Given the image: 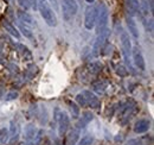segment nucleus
Segmentation results:
<instances>
[{"instance_id": "1", "label": "nucleus", "mask_w": 154, "mask_h": 145, "mask_svg": "<svg viewBox=\"0 0 154 145\" xmlns=\"http://www.w3.org/2000/svg\"><path fill=\"white\" fill-rule=\"evenodd\" d=\"M137 109L139 107L133 100H127V101L122 102L119 107V112H117L119 121L121 123V125H127L131 121V119L137 113Z\"/></svg>"}, {"instance_id": "2", "label": "nucleus", "mask_w": 154, "mask_h": 145, "mask_svg": "<svg viewBox=\"0 0 154 145\" xmlns=\"http://www.w3.org/2000/svg\"><path fill=\"white\" fill-rule=\"evenodd\" d=\"M37 10L49 26L54 27L57 25V16L51 5L48 2V0H37Z\"/></svg>"}, {"instance_id": "3", "label": "nucleus", "mask_w": 154, "mask_h": 145, "mask_svg": "<svg viewBox=\"0 0 154 145\" xmlns=\"http://www.w3.org/2000/svg\"><path fill=\"white\" fill-rule=\"evenodd\" d=\"M120 40H121V48H122V54L125 58V63H126V68H128L129 70H133V66H132V40L129 34L127 31H121L120 35Z\"/></svg>"}, {"instance_id": "4", "label": "nucleus", "mask_w": 154, "mask_h": 145, "mask_svg": "<svg viewBox=\"0 0 154 145\" xmlns=\"http://www.w3.org/2000/svg\"><path fill=\"white\" fill-rule=\"evenodd\" d=\"M109 36H110V30L107 27L106 30H103L102 32L97 34V37L94 42V45H93V50H91V54H90V57L95 58L98 55L102 53V50L104 49L108 39H109Z\"/></svg>"}, {"instance_id": "5", "label": "nucleus", "mask_w": 154, "mask_h": 145, "mask_svg": "<svg viewBox=\"0 0 154 145\" xmlns=\"http://www.w3.org/2000/svg\"><path fill=\"white\" fill-rule=\"evenodd\" d=\"M108 21H109V12L108 8L104 4L100 5V8L97 11V18H96V34L102 32L108 27Z\"/></svg>"}, {"instance_id": "6", "label": "nucleus", "mask_w": 154, "mask_h": 145, "mask_svg": "<svg viewBox=\"0 0 154 145\" xmlns=\"http://www.w3.org/2000/svg\"><path fill=\"white\" fill-rule=\"evenodd\" d=\"M56 120L58 124V136L64 137L70 127V118L64 111H56Z\"/></svg>"}, {"instance_id": "7", "label": "nucleus", "mask_w": 154, "mask_h": 145, "mask_svg": "<svg viewBox=\"0 0 154 145\" xmlns=\"http://www.w3.org/2000/svg\"><path fill=\"white\" fill-rule=\"evenodd\" d=\"M78 5L76 0H63L62 2V13L64 20L69 21L76 16Z\"/></svg>"}, {"instance_id": "8", "label": "nucleus", "mask_w": 154, "mask_h": 145, "mask_svg": "<svg viewBox=\"0 0 154 145\" xmlns=\"http://www.w3.org/2000/svg\"><path fill=\"white\" fill-rule=\"evenodd\" d=\"M97 18V8L94 5H90L85 8L84 13V27L87 30H93L95 27Z\"/></svg>"}, {"instance_id": "9", "label": "nucleus", "mask_w": 154, "mask_h": 145, "mask_svg": "<svg viewBox=\"0 0 154 145\" xmlns=\"http://www.w3.org/2000/svg\"><path fill=\"white\" fill-rule=\"evenodd\" d=\"M132 61L134 63V66L141 72H145L146 70V61H145V57L141 51V49L136 45L132 48Z\"/></svg>"}, {"instance_id": "10", "label": "nucleus", "mask_w": 154, "mask_h": 145, "mask_svg": "<svg viewBox=\"0 0 154 145\" xmlns=\"http://www.w3.org/2000/svg\"><path fill=\"white\" fill-rule=\"evenodd\" d=\"M83 94V96L85 98V101H87V107H90V108H100L101 106V101L98 100L96 95L93 93L91 91H82L81 92Z\"/></svg>"}, {"instance_id": "11", "label": "nucleus", "mask_w": 154, "mask_h": 145, "mask_svg": "<svg viewBox=\"0 0 154 145\" xmlns=\"http://www.w3.org/2000/svg\"><path fill=\"white\" fill-rule=\"evenodd\" d=\"M149 128H151V121L148 119H145V118L136 120V123L134 124V127H133V130H134V132L136 134L146 133V132L149 131Z\"/></svg>"}, {"instance_id": "12", "label": "nucleus", "mask_w": 154, "mask_h": 145, "mask_svg": "<svg viewBox=\"0 0 154 145\" xmlns=\"http://www.w3.org/2000/svg\"><path fill=\"white\" fill-rule=\"evenodd\" d=\"M93 119H94V114L91 112H89V111H85L82 114V117H79V119H78V121H77L76 124V128L82 130V128L87 127L93 121Z\"/></svg>"}, {"instance_id": "13", "label": "nucleus", "mask_w": 154, "mask_h": 145, "mask_svg": "<svg viewBox=\"0 0 154 145\" xmlns=\"http://www.w3.org/2000/svg\"><path fill=\"white\" fill-rule=\"evenodd\" d=\"M8 133H10V139H8V143L10 144H14L18 138H19L20 134V127L19 124L16 123L14 120L11 121V126H10V130H8Z\"/></svg>"}, {"instance_id": "14", "label": "nucleus", "mask_w": 154, "mask_h": 145, "mask_svg": "<svg viewBox=\"0 0 154 145\" xmlns=\"http://www.w3.org/2000/svg\"><path fill=\"white\" fill-rule=\"evenodd\" d=\"M127 16L133 17L139 13V0H125Z\"/></svg>"}, {"instance_id": "15", "label": "nucleus", "mask_w": 154, "mask_h": 145, "mask_svg": "<svg viewBox=\"0 0 154 145\" xmlns=\"http://www.w3.org/2000/svg\"><path fill=\"white\" fill-rule=\"evenodd\" d=\"M108 86H109V82H108V81H106V80H103V79L96 80V81H94V82L91 83V91L101 95V94H103L104 92L107 91Z\"/></svg>"}, {"instance_id": "16", "label": "nucleus", "mask_w": 154, "mask_h": 145, "mask_svg": "<svg viewBox=\"0 0 154 145\" xmlns=\"http://www.w3.org/2000/svg\"><path fill=\"white\" fill-rule=\"evenodd\" d=\"M38 132V128L35 126L33 124H29L25 126V130H24V139L26 143H30L35 139L36 134Z\"/></svg>"}, {"instance_id": "17", "label": "nucleus", "mask_w": 154, "mask_h": 145, "mask_svg": "<svg viewBox=\"0 0 154 145\" xmlns=\"http://www.w3.org/2000/svg\"><path fill=\"white\" fill-rule=\"evenodd\" d=\"M79 136H81V130L78 128H71L66 136V145H76L77 142L79 140Z\"/></svg>"}, {"instance_id": "18", "label": "nucleus", "mask_w": 154, "mask_h": 145, "mask_svg": "<svg viewBox=\"0 0 154 145\" xmlns=\"http://www.w3.org/2000/svg\"><path fill=\"white\" fill-rule=\"evenodd\" d=\"M2 27L11 35V36H13L14 38H17V39H19L20 38V32L18 31V29L13 25V24H11L7 19H2Z\"/></svg>"}, {"instance_id": "19", "label": "nucleus", "mask_w": 154, "mask_h": 145, "mask_svg": "<svg viewBox=\"0 0 154 145\" xmlns=\"http://www.w3.org/2000/svg\"><path fill=\"white\" fill-rule=\"evenodd\" d=\"M16 47H17V50L19 53L20 57L23 58V61H25V62H31L32 61V54H31V51L29 50L27 47H25L24 44H20V43H18Z\"/></svg>"}, {"instance_id": "20", "label": "nucleus", "mask_w": 154, "mask_h": 145, "mask_svg": "<svg viewBox=\"0 0 154 145\" xmlns=\"http://www.w3.org/2000/svg\"><path fill=\"white\" fill-rule=\"evenodd\" d=\"M126 20H127V26H128L129 34L133 36L134 39H139V29H137V25H136V21L134 20V18L127 16Z\"/></svg>"}, {"instance_id": "21", "label": "nucleus", "mask_w": 154, "mask_h": 145, "mask_svg": "<svg viewBox=\"0 0 154 145\" xmlns=\"http://www.w3.org/2000/svg\"><path fill=\"white\" fill-rule=\"evenodd\" d=\"M103 69V64L101 61H93L90 63L87 64V72L91 75H97L102 72Z\"/></svg>"}, {"instance_id": "22", "label": "nucleus", "mask_w": 154, "mask_h": 145, "mask_svg": "<svg viewBox=\"0 0 154 145\" xmlns=\"http://www.w3.org/2000/svg\"><path fill=\"white\" fill-rule=\"evenodd\" d=\"M17 16H18L19 21H21L23 24H25V25H27V26H32V25H35V21H33L32 16H31L30 13H27L26 11H18Z\"/></svg>"}, {"instance_id": "23", "label": "nucleus", "mask_w": 154, "mask_h": 145, "mask_svg": "<svg viewBox=\"0 0 154 145\" xmlns=\"http://www.w3.org/2000/svg\"><path fill=\"white\" fill-rule=\"evenodd\" d=\"M17 25H18V31H20L25 38H33V32L27 25L23 24L21 21H17Z\"/></svg>"}, {"instance_id": "24", "label": "nucleus", "mask_w": 154, "mask_h": 145, "mask_svg": "<svg viewBox=\"0 0 154 145\" xmlns=\"http://www.w3.org/2000/svg\"><path fill=\"white\" fill-rule=\"evenodd\" d=\"M8 139H10L8 128L6 127L0 128V145H5L6 143H8Z\"/></svg>"}, {"instance_id": "25", "label": "nucleus", "mask_w": 154, "mask_h": 145, "mask_svg": "<svg viewBox=\"0 0 154 145\" xmlns=\"http://www.w3.org/2000/svg\"><path fill=\"white\" fill-rule=\"evenodd\" d=\"M44 134H45V133H44L43 130H38V132H37L35 139H33L32 142L27 143V145H42V142H43V139H44Z\"/></svg>"}, {"instance_id": "26", "label": "nucleus", "mask_w": 154, "mask_h": 145, "mask_svg": "<svg viewBox=\"0 0 154 145\" xmlns=\"http://www.w3.org/2000/svg\"><path fill=\"white\" fill-rule=\"evenodd\" d=\"M115 72L117 76H120V77H126V76H128V69L125 67V66H122V64H119V66H116V69H115Z\"/></svg>"}, {"instance_id": "27", "label": "nucleus", "mask_w": 154, "mask_h": 145, "mask_svg": "<svg viewBox=\"0 0 154 145\" xmlns=\"http://www.w3.org/2000/svg\"><path fill=\"white\" fill-rule=\"evenodd\" d=\"M127 145H148V138H135L127 142Z\"/></svg>"}, {"instance_id": "28", "label": "nucleus", "mask_w": 154, "mask_h": 145, "mask_svg": "<svg viewBox=\"0 0 154 145\" xmlns=\"http://www.w3.org/2000/svg\"><path fill=\"white\" fill-rule=\"evenodd\" d=\"M93 143H94V137L87 134V136L82 137V139H79L76 145H93Z\"/></svg>"}, {"instance_id": "29", "label": "nucleus", "mask_w": 154, "mask_h": 145, "mask_svg": "<svg viewBox=\"0 0 154 145\" xmlns=\"http://www.w3.org/2000/svg\"><path fill=\"white\" fill-rule=\"evenodd\" d=\"M70 109H71V114H72V118L75 119H78L79 118V114H81V109L78 107L76 102H70Z\"/></svg>"}, {"instance_id": "30", "label": "nucleus", "mask_w": 154, "mask_h": 145, "mask_svg": "<svg viewBox=\"0 0 154 145\" xmlns=\"http://www.w3.org/2000/svg\"><path fill=\"white\" fill-rule=\"evenodd\" d=\"M76 104L78 105V107H87V101L82 93H78L76 95Z\"/></svg>"}, {"instance_id": "31", "label": "nucleus", "mask_w": 154, "mask_h": 145, "mask_svg": "<svg viewBox=\"0 0 154 145\" xmlns=\"http://www.w3.org/2000/svg\"><path fill=\"white\" fill-rule=\"evenodd\" d=\"M37 72H38V67L35 66V64H31V66L27 68L26 74H27V77H29V79H32V77H35V75H36Z\"/></svg>"}, {"instance_id": "32", "label": "nucleus", "mask_w": 154, "mask_h": 145, "mask_svg": "<svg viewBox=\"0 0 154 145\" xmlns=\"http://www.w3.org/2000/svg\"><path fill=\"white\" fill-rule=\"evenodd\" d=\"M18 96H19V93L17 91H11L8 92L6 95H5V100L6 101H12V100H16V99H18Z\"/></svg>"}, {"instance_id": "33", "label": "nucleus", "mask_w": 154, "mask_h": 145, "mask_svg": "<svg viewBox=\"0 0 154 145\" xmlns=\"http://www.w3.org/2000/svg\"><path fill=\"white\" fill-rule=\"evenodd\" d=\"M18 4H19L20 7L23 8V11H26V10H29V8H30L27 0H18Z\"/></svg>"}, {"instance_id": "34", "label": "nucleus", "mask_w": 154, "mask_h": 145, "mask_svg": "<svg viewBox=\"0 0 154 145\" xmlns=\"http://www.w3.org/2000/svg\"><path fill=\"white\" fill-rule=\"evenodd\" d=\"M27 2H29L30 8H32V10H37V0H27Z\"/></svg>"}, {"instance_id": "35", "label": "nucleus", "mask_w": 154, "mask_h": 145, "mask_svg": "<svg viewBox=\"0 0 154 145\" xmlns=\"http://www.w3.org/2000/svg\"><path fill=\"white\" fill-rule=\"evenodd\" d=\"M48 2H49V4H51V5H54V6H55V8L57 10V0H48Z\"/></svg>"}, {"instance_id": "36", "label": "nucleus", "mask_w": 154, "mask_h": 145, "mask_svg": "<svg viewBox=\"0 0 154 145\" xmlns=\"http://www.w3.org/2000/svg\"><path fill=\"white\" fill-rule=\"evenodd\" d=\"M85 1H87V2H89V4H93L95 0H85Z\"/></svg>"}]
</instances>
